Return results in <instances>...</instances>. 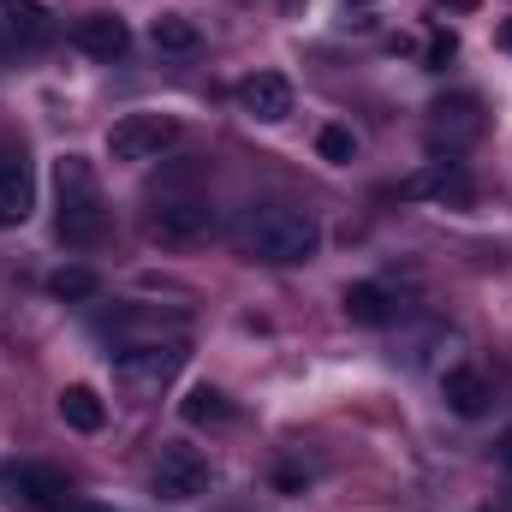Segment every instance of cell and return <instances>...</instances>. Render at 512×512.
Here are the masks:
<instances>
[{
	"instance_id": "2",
	"label": "cell",
	"mask_w": 512,
	"mask_h": 512,
	"mask_svg": "<svg viewBox=\"0 0 512 512\" xmlns=\"http://www.w3.org/2000/svg\"><path fill=\"white\" fill-rule=\"evenodd\" d=\"M54 233L72 251H96L108 239V197H102V179L84 155L54 161Z\"/></svg>"
},
{
	"instance_id": "25",
	"label": "cell",
	"mask_w": 512,
	"mask_h": 512,
	"mask_svg": "<svg viewBox=\"0 0 512 512\" xmlns=\"http://www.w3.org/2000/svg\"><path fill=\"white\" fill-rule=\"evenodd\" d=\"M447 6H459V12H471V6H477V0H447Z\"/></svg>"
},
{
	"instance_id": "12",
	"label": "cell",
	"mask_w": 512,
	"mask_h": 512,
	"mask_svg": "<svg viewBox=\"0 0 512 512\" xmlns=\"http://www.w3.org/2000/svg\"><path fill=\"white\" fill-rule=\"evenodd\" d=\"M393 191H399V197H435V203H471V179H465L459 161H429L423 173L399 179Z\"/></svg>"
},
{
	"instance_id": "4",
	"label": "cell",
	"mask_w": 512,
	"mask_h": 512,
	"mask_svg": "<svg viewBox=\"0 0 512 512\" xmlns=\"http://www.w3.org/2000/svg\"><path fill=\"white\" fill-rule=\"evenodd\" d=\"M209 227H215V209H209V197L191 191V185H161V191L149 197V209H143V233H149L155 245H167V251L203 245Z\"/></svg>"
},
{
	"instance_id": "22",
	"label": "cell",
	"mask_w": 512,
	"mask_h": 512,
	"mask_svg": "<svg viewBox=\"0 0 512 512\" xmlns=\"http://www.w3.org/2000/svg\"><path fill=\"white\" fill-rule=\"evenodd\" d=\"M495 459H501V471H507V477H512V429H507V435H501V447H495Z\"/></svg>"
},
{
	"instance_id": "1",
	"label": "cell",
	"mask_w": 512,
	"mask_h": 512,
	"mask_svg": "<svg viewBox=\"0 0 512 512\" xmlns=\"http://www.w3.org/2000/svg\"><path fill=\"white\" fill-rule=\"evenodd\" d=\"M233 251L251 256V262H268V268H298L322 251V221L298 203L262 197V203H245L233 215Z\"/></svg>"
},
{
	"instance_id": "3",
	"label": "cell",
	"mask_w": 512,
	"mask_h": 512,
	"mask_svg": "<svg viewBox=\"0 0 512 512\" xmlns=\"http://www.w3.org/2000/svg\"><path fill=\"white\" fill-rule=\"evenodd\" d=\"M185 340L179 334H167V340H131L114 352V387L126 393L131 405H149V399H161L173 376L185 370Z\"/></svg>"
},
{
	"instance_id": "18",
	"label": "cell",
	"mask_w": 512,
	"mask_h": 512,
	"mask_svg": "<svg viewBox=\"0 0 512 512\" xmlns=\"http://www.w3.org/2000/svg\"><path fill=\"white\" fill-rule=\"evenodd\" d=\"M102 292V280H96V268H54L48 274V298H60V304H90Z\"/></svg>"
},
{
	"instance_id": "17",
	"label": "cell",
	"mask_w": 512,
	"mask_h": 512,
	"mask_svg": "<svg viewBox=\"0 0 512 512\" xmlns=\"http://www.w3.org/2000/svg\"><path fill=\"white\" fill-rule=\"evenodd\" d=\"M149 42H155L161 54H197V42H203V36H197V24H191V18L161 12V18L149 24Z\"/></svg>"
},
{
	"instance_id": "15",
	"label": "cell",
	"mask_w": 512,
	"mask_h": 512,
	"mask_svg": "<svg viewBox=\"0 0 512 512\" xmlns=\"http://www.w3.org/2000/svg\"><path fill=\"white\" fill-rule=\"evenodd\" d=\"M346 316H352L358 328H387V322L399 316V304H393V292H387V286L358 280V286H346Z\"/></svg>"
},
{
	"instance_id": "16",
	"label": "cell",
	"mask_w": 512,
	"mask_h": 512,
	"mask_svg": "<svg viewBox=\"0 0 512 512\" xmlns=\"http://www.w3.org/2000/svg\"><path fill=\"white\" fill-rule=\"evenodd\" d=\"M60 423L66 429H78V435H96L102 423H108V405H102V393L96 387H60Z\"/></svg>"
},
{
	"instance_id": "10",
	"label": "cell",
	"mask_w": 512,
	"mask_h": 512,
	"mask_svg": "<svg viewBox=\"0 0 512 512\" xmlns=\"http://www.w3.org/2000/svg\"><path fill=\"white\" fill-rule=\"evenodd\" d=\"M36 209V167L24 143H0V227H24Z\"/></svg>"
},
{
	"instance_id": "20",
	"label": "cell",
	"mask_w": 512,
	"mask_h": 512,
	"mask_svg": "<svg viewBox=\"0 0 512 512\" xmlns=\"http://www.w3.org/2000/svg\"><path fill=\"white\" fill-rule=\"evenodd\" d=\"M316 149H322V161H334V167H346L352 155H358V137L346 126H322L316 131Z\"/></svg>"
},
{
	"instance_id": "26",
	"label": "cell",
	"mask_w": 512,
	"mask_h": 512,
	"mask_svg": "<svg viewBox=\"0 0 512 512\" xmlns=\"http://www.w3.org/2000/svg\"><path fill=\"white\" fill-rule=\"evenodd\" d=\"M346 6H364V0H346Z\"/></svg>"
},
{
	"instance_id": "24",
	"label": "cell",
	"mask_w": 512,
	"mask_h": 512,
	"mask_svg": "<svg viewBox=\"0 0 512 512\" xmlns=\"http://www.w3.org/2000/svg\"><path fill=\"white\" fill-rule=\"evenodd\" d=\"M66 512H114V507H78V501H72V507H66Z\"/></svg>"
},
{
	"instance_id": "11",
	"label": "cell",
	"mask_w": 512,
	"mask_h": 512,
	"mask_svg": "<svg viewBox=\"0 0 512 512\" xmlns=\"http://www.w3.org/2000/svg\"><path fill=\"white\" fill-rule=\"evenodd\" d=\"M72 48L90 54V60H120V54L131 48V24L114 18V12H90V18L72 24Z\"/></svg>"
},
{
	"instance_id": "19",
	"label": "cell",
	"mask_w": 512,
	"mask_h": 512,
	"mask_svg": "<svg viewBox=\"0 0 512 512\" xmlns=\"http://www.w3.org/2000/svg\"><path fill=\"white\" fill-rule=\"evenodd\" d=\"M179 411H185V423H197V429H203V423H233V399H227L221 387H209V382L191 387Z\"/></svg>"
},
{
	"instance_id": "14",
	"label": "cell",
	"mask_w": 512,
	"mask_h": 512,
	"mask_svg": "<svg viewBox=\"0 0 512 512\" xmlns=\"http://www.w3.org/2000/svg\"><path fill=\"white\" fill-rule=\"evenodd\" d=\"M441 399H447L453 417H483L489 399H495V387H489V376H483L477 364H453V370L441 376Z\"/></svg>"
},
{
	"instance_id": "23",
	"label": "cell",
	"mask_w": 512,
	"mask_h": 512,
	"mask_svg": "<svg viewBox=\"0 0 512 512\" xmlns=\"http://www.w3.org/2000/svg\"><path fill=\"white\" fill-rule=\"evenodd\" d=\"M495 42H501V48L512 54V18H501V30H495Z\"/></svg>"
},
{
	"instance_id": "8",
	"label": "cell",
	"mask_w": 512,
	"mask_h": 512,
	"mask_svg": "<svg viewBox=\"0 0 512 512\" xmlns=\"http://www.w3.org/2000/svg\"><path fill=\"white\" fill-rule=\"evenodd\" d=\"M173 143H179V120H173V114H126V120L108 126V155L126 161V167L161 161Z\"/></svg>"
},
{
	"instance_id": "21",
	"label": "cell",
	"mask_w": 512,
	"mask_h": 512,
	"mask_svg": "<svg viewBox=\"0 0 512 512\" xmlns=\"http://www.w3.org/2000/svg\"><path fill=\"white\" fill-rule=\"evenodd\" d=\"M453 54H459V36H453V30H435V36H429V54H423V60H429V66H447Z\"/></svg>"
},
{
	"instance_id": "7",
	"label": "cell",
	"mask_w": 512,
	"mask_h": 512,
	"mask_svg": "<svg viewBox=\"0 0 512 512\" xmlns=\"http://www.w3.org/2000/svg\"><path fill=\"white\" fill-rule=\"evenodd\" d=\"M209 483H215V465L203 447H191V441L155 447V495L161 501H197V495H209Z\"/></svg>"
},
{
	"instance_id": "6",
	"label": "cell",
	"mask_w": 512,
	"mask_h": 512,
	"mask_svg": "<svg viewBox=\"0 0 512 512\" xmlns=\"http://www.w3.org/2000/svg\"><path fill=\"white\" fill-rule=\"evenodd\" d=\"M0 495H6V507H18V512H66L72 507L66 477H60L54 465H42V459H12V465H0Z\"/></svg>"
},
{
	"instance_id": "5",
	"label": "cell",
	"mask_w": 512,
	"mask_h": 512,
	"mask_svg": "<svg viewBox=\"0 0 512 512\" xmlns=\"http://www.w3.org/2000/svg\"><path fill=\"white\" fill-rule=\"evenodd\" d=\"M483 131H489L483 102H477L471 90H459V96H441V102L429 108V120H423V143H429L441 161H453V155H465Z\"/></svg>"
},
{
	"instance_id": "13",
	"label": "cell",
	"mask_w": 512,
	"mask_h": 512,
	"mask_svg": "<svg viewBox=\"0 0 512 512\" xmlns=\"http://www.w3.org/2000/svg\"><path fill=\"white\" fill-rule=\"evenodd\" d=\"M239 108L262 120V126H280L286 114H292V84L280 78V72H251L245 84H239Z\"/></svg>"
},
{
	"instance_id": "9",
	"label": "cell",
	"mask_w": 512,
	"mask_h": 512,
	"mask_svg": "<svg viewBox=\"0 0 512 512\" xmlns=\"http://www.w3.org/2000/svg\"><path fill=\"white\" fill-rule=\"evenodd\" d=\"M60 36V18L42 0H0V54H42Z\"/></svg>"
}]
</instances>
